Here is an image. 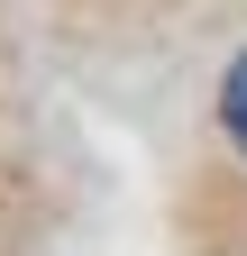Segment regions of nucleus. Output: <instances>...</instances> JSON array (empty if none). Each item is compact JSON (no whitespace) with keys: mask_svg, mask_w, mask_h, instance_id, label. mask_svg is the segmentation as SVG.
<instances>
[{"mask_svg":"<svg viewBox=\"0 0 247 256\" xmlns=\"http://www.w3.org/2000/svg\"><path fill=\"white\" fill-rule=\"evenodd\" d=\"M220 128L238 138V156H247V55L229 64V82H220Z\"/></svg>","mask_w":247,"mask_h":256,"instance_id":"obj_1","label":"nucleus"}]
</instances>
